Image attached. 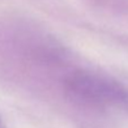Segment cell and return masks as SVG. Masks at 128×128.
Segmentation results:
<instances>
[{
  "mask_svg": "<svg viewBox=\"0 0 128 128\" xmlns=\"http://www.w3.org/2000/svg\"><path fill=\"white\" fill-rule=\"evenodd\" d=\"M64 90L72 100L84 106L128 112V87L108 76L74 70L64 80Z\"/></svg>",
  "mask_w": 128,
  "mask_h": 128,
  "instance_id": "1",
  "label": "cell"
},
{
  "mask_svg": "<svg viewBox=\"0 0 128 128\" xmlns=\"http://www.w3.org/2000/svg\"><path fill=\"white\" fill-rule=\"evenodd\" d=\"M0 128H6L5 124L2 122V120H1V118H0Z\"/></svg>",
  "mask_w": 128,
  "mask_h": 128,
  "instance_id": "2",
  "label": "cell"
}]
</instances>
